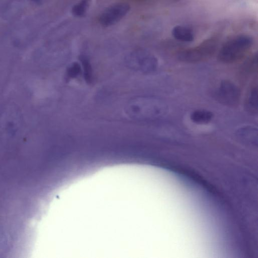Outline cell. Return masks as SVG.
<instances>
[{"mask_svg":"<svg viewBox=\"0 0 258 258\" xmlns=\"http://www.w3.org/2000/svg\"><path fill=\"white\" fill-rule=\"evenodd\" d=\"M125 111L131 118L139 121L155 120L168 113V107L163 100L151 97L134 98L126 104Z\"/></svg>","mask_w":258,"mask_h":258,"instance_id":"cell-1","label":"cell"},{"mask_svg":"<svg viewBox=\"0 0 258 258\" xmlns=\"http://www.w3.org/2000/svg\"><path fill=\"white\" fill-rule=\"evenodd\" d=\"M21 112L14 104L3 107L0 110V141L11 143L19 137L23 127Z\"/></svg>","mask_w":258,"mask_h":258,"instance_id":"cell-2","label":"cell"},{"mask_svg":"<svg viewBox=\"0 0 258 258\" xmlns=\"http://www.w3.org/2000/svg\"><path fill=\"white\" fill-rule=\"evenodd\" d=\"M253 44V39L247 34L235 36L225 42L220 48L218 60L225 63L235 62L242 58Z\"/></svg>","mask_w":258,"mask_h":258,"instance_id":"cell-3","label":"cell"},{"mask_svg":"<svg viewBox=\"0 0 258 258\" xmlns=\"http://www.w3.org/2000/svg\"><path fill=\"white\" fill-rule=\"evenodd\" d=\"M218 40L215 37L208 38L199 45L179 51L177 58L188 63L200 62L210 57L216 51Z\"/></svg>","mask_w":258,"mask_h":258,"instance_id":"cell-4","label":"cell"},{"mask_svg":"<svg viewBox=\"0 0 258 258\" xmlns=\"http://www.w3.org/2000/svg\"><path fill=\"white\" fill-rule=\"evenodd\" d=\"M126 63L131 69L144 74L154 72L158 67L157 58L151 53L144 50H137L126 58Z\"/></svg>","mask_w":258,"mask_h":258,"instance_id":"cell-5","label":"cell"},{"mask_svg":"<svg viewBox=\"0 0 258 258\" xmlns=\"http://www.w3.org/2000/svg\"><path fill=\"white\" fill-rule=\"evenodd\" d=\"M240 90L238 87L228 80H222L215 92V98L217 100L229 107L237 106L240 101Z\"/></svg>","mask_w":258,"mask_h":258,"instance_id":"cell-6","label":"cell"},{"mask_svg":"<svg viewBox=\"0 0 258 258\" xmlns=\"http://www.w3.org/2000/svg\"><path fill=\"white\" fill-rule=\"evenodd\" d=\"M130 10V6L126 3H118L112 5L100 14L99 22L104 27L112 26L122 19Z\"/></svg>","mask_w":258,"mask_h":258,"instance_id":"cell-7","label":"cell"},{"mask_svg":"<svg viewBox=\"0 0 258 258\" xmlns=\"http://www.w3.org/2000/svg\"><path fill=\"white\" fill-rule=\"evenodd\" d=\"M171 33L175 39L180 41L189 42L194 39L192 30L184 26H175L173 28Z\"/></svg>","mask_w":258,"mask_h":258,"instance_id":"cell-8","label":"cell"},{"mask_svg":"<svg viewBox=\"0 0 258 258\" xmlns=\"http://www.w3.org/2000/svg\"><path fill=\"white\" fill-rule=\"evenodd\" d=\"M257 129L251 126H243L236 131V136L241 140L250 143L257 144Z\"/></svg>","mask_w":258,"mask_h":258,"instance_id":"cell-9","label":"cell"},{"mask_svg":"<svg viewBox=\"0 0 258 258\" xmlns=\"http://www.w3.org/2000/svg\"><path fill=\"white\" fill-rule=\"evenodd\" d=\"M258 90L257 87L252 88L246 97L245 108L246 111L252 115L258 112Z\"/></svg>","mask_w":258,"mask_h":258,"instance_id":"cell-10","label":"cell"},{"mask_svg":"<svg viewBox=\"0 0 258 258\" xmlns=\"http://www.w3.org/2000/svg\"><path fill=\"white\" fill-rule=\"evenodd\" d=\"M213 113L208 110L204 109H197L190 114V119L198 124H206L209 123L213 119Z\"/></svg>","mask_w":258,"mask_h":258,"instance_id":"cell-11","label":"cell"},{"mask_svg":"<svg viewBox=\"0 0 258 258\" xmlns=\"http://www.w3.org/2000/svg\"><path fill=\"white\" fill-rule=\"evenodd\" d=\"M88 6V0H81L73 6L72 8V13L77 17H83L87 12Z\"/></svg>","mask_w":258,"mask_h":258,"instance_id":"cell-12","label":"cell"},{"mask_svg":"<svg viewBox=\"0 0 258 258\" xmlns=\"http://www.w3.org/2000/svg\"><path fill=\"white\" fill-rule=\"evenodd\" d=\"M80 59L83 67L85 79L87 82H91L92 74L89 60L86 56L84 55H82Z\"/></svg>","mask_w":258,"mask_h":258,"instance_id":"cell-13","label":"cell"},{"mask_svg":"<svg viewBox=\"0 0 258 258\" xmlns=\"http://www.w3.org/2000/svg\"><path fill=\"white\" fill-rule=\"evenodd\" d=\"M81 67L78 62H74L68 69L67 74L70 78H75L81 73Z\"/></svg>","mask_w":258,"mask_h":258,"instance_id":"cell-14","label":"cell"},{"mask_svg":"<svg viewBox=\"0 0 258 258\" xmlns=\"http://www.w3.org/2000/svg\"><path fill=\"white\" fill-rule=\"evenodd\" d=\"M36 5H40L42 4L43 0H30Z\"/></svg>","mask_w":258,"mask_h":258,"instance_id":"cell-15","label":"cell"},{"mask_svg":"<svg viewBox=\"0 0 258 258\" xmlns=\"http://www.w3.org/2000/svg\"><path fill=\"white\" fill-rule=\"evenodd\" d=\"M131 1H135V2H147V1H152V0H131Z\"/></svg>","mask_w":258,"mask_h":258,"instance_id":"cell-16","label":"cell"}]
</instances>
